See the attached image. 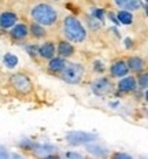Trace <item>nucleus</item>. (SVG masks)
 Masks as SVG:
<instances>
[{
  "label": "nucleus",
  "instance_id": "obj_1",
  "mask_svg": "<svg viewBox=\"0 0 148 159\" xmlns=\"http://www.w3.org/2000/svg\"><path fill=\"white\" fill-rule=\"evenodd\" d=\"M30 19L33 22L43 25L44 28H55L59 22V10L51 3L40 2L36 3L29 11Z\"/></svg>",
  "mask_w": 148,
  "mask_h": 159
},
{
  "label": "nucleus",
  "instance_id": "obj_2",
  "mask_svg": "<svg viewBox=\"0 0 148 159\" xmlns=\"http://www.w3.org/2000/svg\"><path fill=\"white\" fill-rule=\"evenodd\" d=\"M62 34L65 40L73 43V44H81L88 39V30L82 22L74 15H66L62 21Z\"/></svg>",
  "mask_w": 148,
  "mask_h": 159
},
{
  "label": "nucleus",
  "instance_id": "obj_3",
  "mask_svg": "<svg viewBox=\"0 0 148 159\" xmlns=\"http://www.w3.org/2000/svg\"><path fill=\"white\" fill-rule=\"evenodd\" d=\"M7 87L11 91V93L16 98H28L34 91L32 77L26 71H15L8 77Z\"/></svg>",
  "mask_w": 148,
  "mask_h": 159
},
{
  "label": "nucleus",
  "instance_id": "obj_4",
  "mask_svg": "<svg viewBox=\"0 0 148 159\" xmlns=\"http://www.w3.org/2000/svg\"><path fill=\"white\" fill-rule=\"evenodd\" d=\"M59 78L69 85H77L84 80L85 77V67L81 63L75 62H67L63 70L59 73Z\"/></svg>",
  "mask_w": 148,
  "mask_h": 159
},
{
  "label": "nucleus",
  "instance_id": "obj_5",
  "mask_svg": "<svg viewBox=\"0 0 148 159\" xmlns=\"http://www.w3.org/2000/svg\"><path fill=\"white\" fill-rule=\"evenodd\" d=\"M91 91L95 96L106 98V96H110L115 91V85H114L111 77H106V75H104V77H99L92 81Z\"/></svg>",
  "mask_w": 148,
  "mask_h": 159
},
{
  "label": "nucleus",
  "instance_id": "obj_6",
  "mask_svg": "<svg viewBox=\"0 0 148 159\" xmlns=\"http://www.w3.org/2000/svg\"><path fill=\"white\" fill-rule=\"evenodd\" d=\"M66 140L70 145H81V144H88L96 140V134L89 133V132H69L66 134Z\"/></svg>",
  "mask_w": 148,
  "mask_h": 159
},
{
  "label": "nucleus",
  "instance_id": "obj_7",
  "mask_svg": "<svg viewBox=\"0 0 148 159\" xmlns=\"http://www.w3.org/2000/svg\"><path fill=\"white\" fill-rule=\"evenodd\" d=\"M8 36L12 41L15 43H24L29 39V26L24 22H16L8 30Z\"/></svg>",
  "mask_w": 148,
  "mask_h": 159
},
{
  "label": "nucleus",
  "instance_id": "obj_8",
  "mask_svg": "<svg viewBox=\"0 0 148 159\" xmlns=\"http://www.w3.org/2000/svg\"><path fill=\"white\" fill-rule=\"evenodd\" d=\"M54 56H56V43L52 40H45L38 45V58L44 59V61H49Z\"/></svg>",
  "mask_w": 148,
  "mask_h": 159
},
{
  "label": "nucleus",
  "instance_id": "obj_9",
  "mask_svg": "<svg viewBox=\"0 0 148 159\" xmlns=\"http://www.w3.org/2000/svg\"><path fill=\"white\" fill-rule=\"evenodd\" d=\"M117 89L121 93H132L137 89V80L133 75H125V77L119 78L117 85Z\"/></svg>",
  "mask_w": 148,
  "mask_h": 159
},
{
  "label": "nucleus",
  "instance_id": "obj_10",
  "mask_svg": "<svg viewBox=\"0 0 148 159\" xmlns=\"http://www.w3.org/2000/svg\"><path fill=\"white\" fill-rule=\"evenodd\" d=\"M75 54V48L73 45V43L67 41V40H59L56 43V55L61 56L63 59H69L71 56H74Z\"/></svg>",
  "mask_w": 148,
  "mask_h": 159
},
{
  "label": "nucleus",
  "instance_id": "obj_11",
  "mask_svg": "<svg viewBox=\"0 0 148 159\" xmlns=\"http://www.w3.org/2000/svg\"><path fill=\"white\" fill-rule=\"evenodd\" d=\"M128 74H129V67H128L126 61L118 59L110 66V75L113 78H122Z\"/></svg>",
  "mask_w": 148,
  "mask_h": 159
},
{
  "label": "nucleus",
  "instance_id": "obj_12",
  "mask_svg": "<svg viewBox=\"0 0 148 159\" xmlns=\"http://www.w3.org/2000/svg\"><path fill=\"white\" fill-rule=\"evenodd\" d=\"M29 26V37L36 41H40V40H45L48 37V30L47 28H44L43 25L37 24V22H30L28 25Z\"/></svg>",
  "mask_w": 148,
  "mask_h": 159
},
{
  "label": "nucleus",
  "instance_id": "obj_13",
  "mask_svg": "<svg viewBox=\"0 0 148 159\" xmlns=\"http://www.w3.org/2000/svg\"><path fill=\"white\" fill-rule=\"evenodd\" d=\"M18 22V15L14 11H3L0 14V29L10 30V29Z\"/></svg>",
  "mask_w": 148,
  "mask_h": 159
},
{
  "label": "nucleus",
  "instance_id": "obj_14",
  "mask_svg": "<svg viewBox=\"0 0 148 159\" xmlns=\"http://www.w3.org/2000/svg\"><path fill=\"white\" fill-rule=\"evenodd\" d=\"M67 63V61L61 56H54L52 59H49L48 63H47V70L48 73L51 74H55V75H59V73L63 70V67Z\"/></svg>",
  "mask_w": 148,
  "mask_h": 159
},
{
  "label": "nucleus",
  "instance_id": "obj_15",
  "mask_svg": "<svg viewBox=\"0 0 148 159\" xmlns=\"http://www.w3.org/2000/svg\"><path fill=\"white\" fill-rule=\"evenodd\" d=\"M85 150L89 152L91 155H93L95 158H106L108 155V150H107V148L103 147V145L99 144V143H95V141L85 144Z\"/></svg>",
  "mask_w": 148,
  "mask_h": 159
},
{
  "label": "nucleus",
  "instance_id": "obj_16",
  "mask_svg": "<svg viewBox=\"0 0 148 159\" xmlns=\"http://www.w3.org/2000/svg\"><path fill=\"white\" fill-rule=\"evenodd\" d=\"M114 3L121 10H126V11H136L140 8L141 3L140 0H114Z\"/></svg>",
  "mask_w": 148,
  "mask_h": 159
},
{
  "label": "nucleus",
  "instance_id": "obj_17",
  "mask_svg": "<svg viewBox=\"0 0 148 159\" xmlns=\"http://www.w3.org/2000/svg\"><path fill=\"white\" fill-rule=\"evenodd\" d=\"M128 67H129V71L133 73H140L144 69V61L139 56H130L126 61Z\"/></svg>",
  "mask_w": 148,
  "mask_h": 159
},
{
  "label": "nucleus",
  "instance_id": "obj_18",
  "mask_svg": "<svg viewBox=\"0 0 148 159\" xmlns=\"http://www.w3.org/2000/svg\"><path fill=\"white\" fill-rule=\"evenodd\" d=\"M117 18L118 22L122 25H130L133 22V14L130 11H126V10H121V11L117 12Z\"/></svg>",
  "mask_w": 148,
  "mask_h": 159
},
{
  "label": "nucleus",
  "instance_id": "obj_19",
  "mask_svg": "<svg viewBox=\"0 0 148 159\" xmlns=\"http://www.w3.org/2000/svg\"><path fill=\"white\" fill-rule=\"evenodd\" d=\"M3 63L7 69H14L16 67V65H18V58L11 54V52H7L4 56H3Z\"/></svg>",
  "mask_w": 148,
  "mask_h": 159
},
{
  "label": "nucleus",
  "instance_id": "obj_20",
  "mask_svg": "<svg viewBox=\"0 0 148 159\" xmlns=\"http://www.w3.org/2000/svg\"><path fill=\"white\" fill-rule=\"evenodd\" d=\"M87 26L91 29L92 32H95V30H99V29L101 28V22L99 21L97 18H95L93 15L87 16Z\"/></svg>",
  "mask_w": 148,
  "mask_h": 159
},
{
  "label": "nucleus",
  "instance_id": "obj_21",
  "mask_svg": "<svg viewBox=\"0 0 148 159\" xmlns=\"http://www.w3.org/2000/svg\"><path fill=\"white\" fill-rule=\"evenodd\" d=\"M137 88L147 89L148 88V73H141L137 75Z\"/></svg>",
  "mask_w": 148,
  "mask_h": 159
},
{
  "label": "nucleus",
  "instance_id": "obj_22",
  "mask_svg": "<svg viewBox=\"0 0 148 159\" xmlns=\"http://www.w3.org/2000/svg\"><path fill=\"white\" fill-rule=\"evenodd\" d=\"M26 51H28V54L30 55L33 59L38 58V45L37 44H29V45H26Z\"/></svg>",
  "mask_w": 148,
  "mask_h": 159
},
{
  "label": "nucleus",
  "instance_id": "obj_23",
  "mask_svg": "<svg viewBox=\"0 0 148 159\" xmlns=\"http://www.w3.org/2000/svg\"><path fill=\"white\" fill-rule=\"evenodd\" d=\"M110 159H133V158H132L128 152L117 151V152H113V154L110 155Z\"/></svg>",
  "mask_w": 148,
  "mask_h": 159
},
{
  "label": "nucleus",
  "instance_id": "obj_24",
  "mask_svg": "<svg viewBox=\"0 0 148 159\" xmlns=\"http://www.w3.org/2000/svg\"><path fill=\"white\" fill-rule=\"evenodd\" d=\"M62 159H85L80 152H74V151H69L65 154V157Z\"/></svg>",
  "mask_w": 148,
  "mask_h": 159
},
{
  "label": "nucleus",
  "instance_id": "obj_25",
  "mask_svg": "<svg viewBox=\"0 0 148 159\" xmlns=\"http://www.w3.org/2000/svg\"><path fill=\"white\" fill-rule=\"evenodd\" d=\"M0 159H10V152L3 145H0Z\"/></svg>",
  "mask_w": 148,
  "mask_h": 159
},
{
  "label": "nucleus",
  "instance_id": "obj_26",
  "mask_svg": "<svg viewBox=\"0 0 148 159\" xmlns=\"http://www.w3.org/2000/svg\"><path fill=\"white\" fill-rule=\"evenodd\" d=\"M93 70H95V71H99V73H101V71L104 70V67H103V63H101L100 61H96V62H95V63H93Z\"/></svg>",
  "mask_w": 148,
  "mask_h": 159
},
{
  "label": "nucleus",
  "instance_id": "obj_27",
  "mask_svg": "<svg viewBox=\"0 0 148 159\" xmlns=\"http://www.w3.org/2000/svg\"><path fill=\"white\" fill-rule=\"evenodd\" d=\"M95 16V18H97L99 21H101V19H103V11H101V10H99V8H95L93 10V14H92Z\"/></svg>",
  "mask_w": 148,
  "mask_h": 159
},
{
  "label": "nucleus",
  "instance_id": "obj_28",
  "mask_svg": "<svg viewBox=\"0 0 148 159\" xmlns=\"http://www.w3.org/2000/svg\"><path fill=\"white\" fill-rule=\"evenodd\" d=\"M40 159H62V157H59L58 154H49V155H45Z\"/></svg>",
  "mask_w": 148,
  "mask_h": 159
},
{
  "label": "nucleus",
  "instance_id": "obj_29",
  "mask_svg": "<svg viewBox=\"0 0 148 159\" xmlns=\"http://www.w3.org/2000/svg\"><path fill=\"white\" fill-rule=\"evenodd\" d=\"M108 16H110V19H111V21L114 22V24H119V22H118V18H117V15H114L113 12H110V14H108Z\"/></svg>",
  "mask_w": 148,
  "mask_h": 159
},
{
  "label": "nucleus",
  "instance_id": "obj_30",
  "mask_svg": "<svg viewBox=\"0 0 148 159\" xmlns=\"http://www.w3.org/2000/svg\"><path fill=\"white\" fill-rule=\"evenodd\" d=\"M12 159H25L22 155H18V154H14L12 155Z\"/></svg>",
  "mask_w": 148,
  "mask_h": 159
},
{
  "label": "nucleus",
  "instance_id": "obj_31",
  "mask_svg": "<svg viewBox=\"0 0 148 159\" xmlns=\"http://www.w3.org/2000/svg\"><path fill=\"white\" fill-rule=\"evenodd\" d=\"M146 100L148 102V88L146 89Z\"/></svg>",
  "mask_w": 148,
  "mask_h": 159
},
{
  "label": "nucleus",
  "instance_id": "obj_32",
  "mask_svg": "<svg viewBox=\"0 0 148 159\" xmlns=\"http://www.w3.org/2000/svg\"><path fill=\"white\" fill-rule=\"evenodd\" d=\"M51 2H55V3H58V2H63V0H51Z\"/></svg>",
  "mask_w": 148,
  "mask_h": 159
},
{
  "label": "nucleus",
  "instance_id": "obj_33",
  "mask_svg": "<svg viewBox=\"0 0 148 159\" xmlns=\"http://www.w3.org/2000/svg\"><path fill=\"white\" fill-rule=\"evenodd\" d=\"M146 11H147V15H148V6H146Z\"/></svg>",
  "mask_w": 148,
  "mask_h": 159
},
{
  "label": "nucleus",
  "instance_id": "obj_34",
  "mask_svg": "<svg viewBox=\"0 0 148 159\" xmlns=\"http://www.w3.org/2000/svg\"><path fill=\"white\" fill-rule=\"evenodd\" d=\"M147 115H148V111H147Z\"/></svg>",
  "mask_w": 148,
  "mask_h": 159
}]
</instances>
